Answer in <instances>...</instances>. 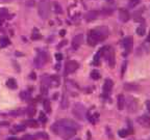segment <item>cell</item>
<instances>
[{"mask_svg": "<svg viewBox=\"0 0 150 140\" xmlns=\"http://www.w3.org/2000/svg\"><path fill=\"white\" fill-rule=\"evenodd\" d=\"M2 1H8V0H2Z\"/></svg>", "mask_w": 150, "mask_h": 140, "instance_id": "44", "label": "cell"}, {"mask_svg": "<svg viewBox=\"0 0 150 140\" xmlns=\"http://www.w3.org/2000/svg\"><path fill=\"white\" fill-rule=\"evenodd\" d=\"M72 112H73V114H74V116L77 119H79V120H83V119L87 117V109H86V107H84L82 104H80V103L74 104Z\"/></svg>", "mask_w": 150, "mask_h": 140, "instance_id": "4", "label": "cell"}, {"mask_svg": "<svg viewBox=\"0 0 150 140\" xmlns=\"http://www.w3.org/2000/svg\"><path fill=\"white\" fill-rule=\"evenodd\" d=\"M38 137L40 138H45V139H47V135L45 133H39L38 134Z\"/></svg>", "mask_w": 150, "mask_h": 140, "instance_id": "35", "label": "cell"}, {"mask_svg": "<svg viewBox=\"0 0 150 140\" xmlns=\"http://www.w3.org/2000/svg\"><path fill=\"white\" fill-rule=\"evenodd\" d=\"M53 5H54V8H55L56 14H62V12H63V10H62V8H61V5H59L57 2H54Z\"/></svg>", "mask_w": 150, "mask_h": 140, "instance_id": "27", "label": "cell"}, {"mask_svg": "<svg viewBox=\"0 0 150 140\" xmlns=\"http://www.w3.org/2000/svg\"><path fill=\"white\" fill-rule=\"evenodd\" d=\"M110 34L108 28L106 27H97L93 30L90 31L89 35H88V44L90 46H96L100 42L104 41Z\"/></svg>", "mask_w": 150, "mask_h": 140, "instance_id": "2", "label": "cell"}, {"mask_svg": "<svg viewBox=\"0 0 150 140\" xmlns=\"http://www.w3.org/2000/svg\"><path fill=\"white\" fill-rule=\"evenodd\" d=\"M31 76H30V78H31V79H35V73H31Z\"/></svg>", "mask_w": 150, "mask_h": 140, "instance_id": "38", "label": "cell"}, {"mask_svg": "<svg viewBox=\"0 0 150 140\" xmlns=\"http://www.w3.org/2000/svg\"><path fill=\"white\" fill-rule=\"evenodd\" d=\"M137 33H138L139 35H144V33H145V27H139L138 29H137Z\"/></svg>", "mask_w": 150, "mask_h": 140, "instance_id": "30", "label": "cell"}, {"mask_svg": "<svg viewBox=\"0 0 150 140\" xmlns=\"http://www.w3.org/2000/svg\"><path fill=\"white\" fill-rule=\"evenodd\" d=\"M49 10H50V5L48 0H41V2L39 3V7H38V12H39V16L45 20L49 16Z\"/></svg>", "mask_w": 150, "mask_h": 140, "instance_id": "5", "label": "cell"}, {"mask_svg": "<svg viewBox=\"0 0 150 140\" xmlns=\"http://www.w3.org/2000/svg\"><path fill=\"white\" fill-rule=\"evenodd\" d=\"M79 68V63L75 60H69L68 62H66V68L65 73L66 74H72L75 71Z\"/></svg>", "mask_w": 150, "mask_h": 140, "instance_id": "7", "label": "cell"}, {"mask_svg": "<svg viewBox=\"0 0 150 140\" xmlns=\"http://www.w3.org/2000/svg\"><path fill=\"white\" fill-rule=\"evenodd\" d=\"M138 123L144 128H150V116L148 115H142L138 117Z\"/></svg>", "mask_w": 150, "mask_h": 140, "instance_id": "10", "label": "cell"}, {"mask_svg": "<svg viewBox=\"0 0 150 140\" xmlns=\"http://www.w3.org/2000/svg\"><path fill=\"white\" fill-rule=\"evenodd\" d=\"M65 32H66L65 30H62L61 31V35H62V36H64V35H65Z\"/></svg>", "mask_w": 150, "mask_h": 140, "instance_id": "41", "label": "cell"}, {"mask_svg": "<svg viewBox=\"0 0 150 140\" xmlns=\"http://www.w3.org/2000/svg\"><path fill=\"white\" fill-rule=\"evenodd\" d=\"M6 86L8 87V88H11V89H16L18 85H17L16 80L13 79V78H11V79H8L6 81Z\"/></svg>", "mask_w": 150, "mask_h": 140, "instance_id": "14", "label": "cell"}, {"mask_svg": "<svg viewBox=\"0 0 150 140\" xmlns=\"http://www.w3.org/2000/svg\"><path fill=\"white\" fill-rule=\"evenodd\" d=\"M118 107H119L120 110L124 109L125 107V98L122 94H120L119 98H118Z\"/></svg>", "mask_w": 150, "mask_h": 140, "instance_id": "15", "label": "cell"}, {"mask_svg": "<svg viewBox=\"0 0 150 140\" xmlns=\"http://www.w3.org/2000/svg\"><path fill=\"white\" fill-rule=\"evenodd\" d=\"M27 114L29 115V116H33L35 113V107H28L27 108Z\"/></svg>", "mask_w": 150, "mask_h": 140, "instance_id": "25", "label": "cell"}, {"mask_svg": "<svg viewBox=\"0 0 150 140\" xmlns=\"http://www.w3.org/2000/svg\"><path fill=\"white\" fill-rule=\"evenodd\" d=\"M0 125L1 126H5V125H8V123H6V121H0Z\"/></svg>", "mask_w": 150, "mask_h": 140, "instance_id": "37", "label": "cell"}, {"mask_svg": "<svg viewBox=\"0 0 150 140\" xmlns=\"http://www.w3.org/2000/svg\"><path fill=\"white\" fill-rule=\"evenodd\" d=\"M1 24H2V21H1V20H0V25H1Z\"/></svg>", "mask_w": 150, "mask_h": 140, "instance_id": "42", "label": "cell"}, {"mask_svg": "<svg viewBox=\"0 0 150 140\" xmlns=\"http://www.w3.org/2000/svg\"><path fill=\"white\" fill-rule=\"evenodd\" d=\"M22 140H33V136H29V135H26L22 138Z\"/></svg>", "mask_w": 150, "mask_h": 140, "instance_id": "34", "label": "cell"}, {"mask_svg": "<svg viewBox=\"0 0 150 140\" xmlns=\"http://www.w3.org/2000/svg\"><path fill=\"white\" fill-rule=\"evenodd\" d=\"M14 130L17 131V132H22V131L25 130V126L24 125H17V126L14 127Z\"/></svg>", "mask_w": 150, "mask_h": 140, "instance_id": "24", "label": "cell"}, {"mask_svg": "<svg viewBox=\"0 0 150 140\" xmlns=\"http://www.w3.org/2000/svg\"><path fill=\"white\" fill-rule=\"evenodd\" d=\"M146 42L150 43V31H149V33H148V36H147V41H146Z\"/></svg>", "mask_w": 150, "mask_h": 140, "instance_id": "39", "label": "cell"}, {"mask_svg": "<svg viewBox=\"0 0 150 140\" xmlns=\"http://www.w3.org/2000/svg\"><path fill=\"white\" fill-rule=\"evenodd\" d=\"M140 0H130V2H129V6H134L137 3H139Z\"/></svg>", "mask_w": 150, "mask_h": 140, "instance_id": "32", "label": "cell"}, {"mask_svg": "<svg viewBox=\"0 0 150 140\" xmlns=\"http://www.w3.org/2000/svg\"><path fill=\"white\" fill-rule=\"evenodd\" d=\"M20 98L23 101H28L30 99V93H29V91H21L20 92Z\"/></svg>", "mask_w": 150, "mask_h": 140, "instance_id": "18", "label": "cell"}, {"mask_svg": "<svg viewBox=\"0 0 150 140\" xmlns=\"http://www.w3.org/2000/svg\"><path fill=\"white\" fill-rule=\"evenodd\" d=\"M8 15V10L6 8H0V17H3V18H6V16Z\"/></svg>", "mask_w": 150, "mask_h": 140, "instance_id": "26", "label": "cell"}, {"mask_svg": "<svg viewBox=\"0 0 150 140\" xmlns=\"http://www.w3.org/2000/svg\"><path fill=\"white\" fill-rule=\"evenodd\" d=\"M39 118H40V121H42L43 124H45V123L47 121V117H46V115H45L44 112H41V113H40V117H39Z\"/></svg>", "mask_w": 150, "mask_h": 140, "instance_id": "29", "label": "cell"}, {"mask_svg": "<svg viewBox=\"0 0 150 140\" xmlns=\"http://www.w3.org/2000/svg\"><path fill=\"white\" fill-rule=\"evenodd\" d=\"M9 44V40L7 38L6 36H2L1 38H0V47H5L7 46V45Z\"/></svg>", "mask_w": 150, "mask_h": 140, "instance_id": "19", "label": "cell"}, {"mask_svg": "<svg viewBox=\"0 0 150 140\" xmlns=\"http://www.w3.org/2000/svg\"><path fill=\"white\" fill-rule=\"evenodd\" d=\"M119 19L122 22H124V23L128 21L129 20V14L126 9H123V8L120 9L119 10Z\"/></svg>", "mask_w": 150, "mask_h": 140, "instance_id": "12", "label": "cell"}, {"mask_svg": "<svg viewBox=\"0 0 150 140\" xmlns=\"http://www.w3.org/2000/svg\"><path fill=\"white\" fill-rule=\"evenodd\" d=\"M99 16V13L96 12V10H91V12L87 13L86 15V19L87 21H93V20H96Z\"/></svg>", "mask_w": 150, "mask_h": 140, "instance_id": "13", "label": "cell"}, {"mask_svg": "<svg viewBox=\"0 0 150 140\" xmlns=\"http://www.w3.org/2000/svg\"><path fill=\"white\" fill-rule=\"evenodd\" d=\"M47 60H48V55L44 51H39L35 59V63L37 65V68H42L43 65L47 62Z\"/></svg>", "mask_w": 150, "mask_h": 140, "instance_id": "6", "label": "cell"}, {"mask_svg": "<svg viewBox=\"0 0 150 140\" xmlns=\"http://www.w3.org/2000/svg\"><path fill=\"white\" fill-rule=\"evenodd\" d=\"M127 135H128V131H127V130H120L119 131V136H120V137L125 138Z\"/></svg>", "mask_w": 150, "mask_h": 140, "instance_id": "28", "label": "cell"}, {"mask_svg": "<svg viewBox=\"0 0 150 140\" xmlns=\"http://www.w3.org/2000/svg\"><path fill=\"white\" fill-rule=\"evenodd\" d=\"M102 56L105 59L106 63L110 65V68L115 66V51L110 46L103 47L102 49Z\"/></svg>", "mask_w": 150, "mask_h": 140, "instance_id": "3", "label": "cell"}, {"mask_svg": "<svg viewBox=\"0 0 150 140\" xmlns=\"http://www.w3.org/2000/svg\"><path fill=\"white\" fill-rule=\"evenodd\" d=\"M7 140H18V139H17V138H15V137H9Z\"/></svg>", "mask_w": 150, "mask_h": 140, "instance_id": "40", "label": "cell"}, {"mask_svg": "<svg viewBox=\"0 0 150 140\" xmlns=\"http://www.w3.org/2000/svg\"><path fill=\"white\" fill-rule=\"evenodd\" d=\"M132 45H134L132 37L126 36L124 40H123V47H124V49L126 50V52H130V50L132 49Z\"/></svg>", "mask_w": 150, "mask_h": 140, "instance_id": "11", "label": "cell"}, {"mask_svg": "<svg viewBox=\"0 0 150 140\" xmlns=\"http://www.w3.org/2000/svg\"><path fill=\"white\" fill-rule=\"evenodd\" d=\"M55 58L57 59V60H62V59H63V54H62V53H56L55 54Z\"/></svg>", "mask_w": 150, "mask_h": 140, "instance_id": "33", "label": "cell"}, {"mask_svg": "<svg viewBox=\"0 0 150 140\" xmlns=\"http://www.w3.org/2000/svg\"><path fill=\"white\" fill-rule=\"evenodd\" d=\"M25 125L29 128H38L39 125H38V121L35 120V119H28V120L25 121Z\"/></svg>", "mask_w": 150, "mask_h": 140, "instance_id": "17", "label": "cell"}, {"mask_svg": "<svg viewBox=\"0 0 150 140\" xmlns=\"http://www.w3.org/2000/svg\"><path fill=\"white\" fill-rule=\"evenodd\" d=\"M74 140H80V139H78V138H76V139H74Z\"/></svg>", "mask_w": 150, "mask_h": 140, "instance_id": "43", "label": "cell"}, {"mask_svg": "<svg viewBox=\"0 0 150 140\" xmlns=\"http://www.w3.org/2000/svg\"><path fill=\"white\" fill-rule=\"evenodd\" d=\"M126 70V62H123V65H122V76L124 74V71Z\"/></svg>", "mask_w": 150, "mask_h": 140, "instance_id": "36", "label": "cell"}, {"mask_svg": "<svg viewBox=\"0 0 150 140\" xmlns=\"http://www.w3.org/2000/svg\"><path fill=\"white\" fill-rule=\"evenodd\" d=\"M124 88H126V89H128V88H130V89H139V86L138 85H130V84H125L124 85Z\"/></svg>", "mask_w": 150, "mask_h": 140, "instance_id": "31", "label": "cell"}, {"mask_svg": "<svg viewBox=\"0 0 150 140\" xmlns=\"http://www.w3.org/2000/svg\"><path fill=\"white\" fill-rule=\"evenodd\" d=\"M77 130V124H75L71 119H59L52 125V131L54 134L61 136L64 140H69L74 137Z\"/></svg>", "mask_w": 150, "mask_h": 140, "instance_id": "1", "label": "cell"}, {"mask_svg": "<svg viewBox=\"0 0 150 140\" xmlns=\"http://www.w3.org/2000/svg\"><path fill=\"white\" fill-rule=\"evenodd\" d=\"M100 56H102V50H100V51L95 55V57H94V62H93L94 64H98L99 60H100Z\"/></svg>", "mask_w": 150, "mask_h": 140, "instance_id": "23", "label": "cell"}, {"mask_svg": "<svg viewBox=\"0 0 150 140\" xmlns=\"http://www.w3.org/2000/svg\"><path fill=\"white\" fill-rule=\"evenodd\" d=\"M43 105H44L45 111L46 112H51V105H50V102L48 100H45L43 102Z\"/></svg>", "mask_w": 150, "mask_h": 140, "instance_id": "20", "label": "cell"}, {"mask_svg": "<svg viewBox=\"0 0 150 140\" xmlns=\"http://www.w3.org/2000/svg\"><path fill=\"white\" fill-rule=\"evenodd\" d=\"M91 77H92V79H94V80H98L99 78H100V73H99L97 70L92 71V73H91Z\"/></svg>", "mask_w": 150, "mask_h": 140, "instance_id": "22", "label": "cell"}, {"mask_svg": "<svg viewBox=\"0 0 150 140\" xmlns=\"http://www.w3.org/2000/svg\"><path fill=\"white\" fill-rule=\"evenodd\" d=\"M83 43V34H77L72 38V48L77 50Z\"/></svg>", "mask_w": 150, "mask_h": 140, "instance_id": "9", "label": "cell"}, {"mask_svg": "<svg viewBox=\"0 0 150 140\" xmlns=\"http://www.w3.org/2000/svg\"><path fill=\"white\" fill-rule=\"evenodd\" d=\"M69 106V101H68V98L66 97V94L64 93L63 97H62V102H61V107L62 109H66V108Z\"/></svg>", "mask_w": 150, "mask_h": 140, "instance_id": "16", "label": "cell"}, {"mask_svg": "<svg viewBox=\"0 0 150 140\" xmlns=\"http://www.w3.org/2000/svg\"><path fill=\"white\" fill-rule=\"evenodd\" d=\"M112 86H114V83L110 79H105L104 84H103V96L108 97L112 92Z\"/></svg>", "mask_w": 150, "mask_h": 140, "instance_id": "8", "label": "cell"}, {"mask_svg": "<svg viewBox=\"0 0 150 140\" xmlns=\"http://www.w3.org/2000/svg\"><path fill=\"white\" fill-rule=\"evenodd\" d=\"M41 37V34H40V32H39V30H38L37 28H35L33 30V35H31V38L33 40H39Z\"/></svg>", "mask_w": 150, "mask_h": 140, "instance_id": "21", "label": "cell"}]
</instances>
